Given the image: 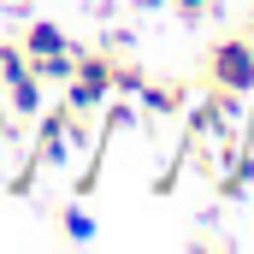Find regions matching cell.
<instances>
[{"mask_svg":"<svg viewBox=\"0 0 254 254\" xmlns=\"http://www.w3.org/2000/svg\"><path fill=\"white\" fill-rule=\"evenodd\" d=\"M60 48H77V42L65 36L60 24H48V18H36V24L18 36V54H24V60H36V54H60Z\"/></svg>","mask_w":254,"mask_h":254,"instance_id":"cell-4","label":"cell"},{"mask_svg":"<svg viewBox=\"0 0 254 254\" xmlns=\"http://www.w3.org/2000/svg\"><path fill=\"white\" fill-rule=\"evenodd\" d=\"M136 6H160V0H136Z\"/></svg>","mask_w":254,"mask_h":254,"instance_id":"cell-10","label":"cell"},{"mask_svg":"<svg viewBox=\"0 0 254 254\" xmlns=\"http://www.w3.org/2000/svg\"><path fill=\"white\" fill-rule=\"evenodd\" d=\"M42 83H71V65H77V48H60V54H36V60H24Z\"/></svg>","mask_w":254,"mask_h":254,"instance_id":"cell-6","label":"cell"},{"mask_svg":"<svg viewBox=\"0 0 254 254\" xmlns=\"http://www.w3.org/2000/svg\"><path fill=\"white\" fill-rule=\"evenodd\" d=\"M113 95V54H83L77 48V65H71V83H65V107L71 113H95L101 101Z\"/></svg>","mask_w":254,"mask_h":254,"instance_id":"cell-1","label":"cell"},{"mask_svg":"<svg viewBox=\"0 0 254 254\" xmlns=\"http://www.w3.org/2000/svg\"><path fill=\"white\" fill-rule=\"evenodd\" d=\"M136 95H142V107H148V113H160V119H172V113H184V107H190V83H142Z\"/></svg>","mask_w":254,"mask_h":254,"instance_id":"cell-5","label":"cell"},{"mask_svg":"<svg viewBox=\"0 0 254 254\" xmlns=\"http://www.w3.org/2000/svg\"><path fill=\"white\" fill-rule=\"evenodd\" d=\"M207 83L237 89V95H254V42L249 36H225V42L207 48Z\"/></svg>","mask_w":254,"mask_h":254,"instance_id":"cell-2","label":"cell"},{"mask_svg":"<svg viewBox=\"0 0 254 254\" xmlns=\"http://www.w3.org/2000/svg\"><path fill=\"white\" fill-rule=\"evenodd\" d=\"M18 6H30V0H18Z\"/></svg>","mask_w":254,"mask_h":254,"instance_id":"cell-11","label":"cell"},{"mask_svg":"<svg viewBox=\"0 0 254 254\" xmlns=\"http://www.w3.org/2000/svg\"><path fill=\"white\" fill-rule=\"evenodd\" d=\"M65 237H77V243H89V237H95V219H89V213H83V207H65Z\"/></svg>","mask_w":254,"mask_h":254,"instance_id":"cell-7","label":"cell"},{"mask_svg":"<svg viewBox=\"0 0 254 254\" xmlns=\"http://www.w3.org/2000/svg\"><path fill=\"white\" fill-rule=\"evenodd\" d=\"M0 83H6V107H12L18 119H36V113H42V77H36L24 60L6 65V71H0Z\"/></svg>","mask_w":254,"mask_h":254,"instance_id":"cell-3","label":"cell"},{"mask_svg":"<svg viewBox=\"0 0 254 254\" xmlns=\"http://www.w3.org/2000/svg\"><path fill=\"white\" fill-rule=\"evenodd\" d=\"M12 60H24V54H18V42H0V71H6Z\"/></svg>","mask_w":254,"mask_h":254,"instance_id":"cell-9","label":"cell"},{"mask_svg":"<svg viewBox=\"0 0 254 254\" xmlns=\"http://www.w3.org/2000/svg\"><path fill=\"white\" fill-rule=\"evenodd\" d=\"M172 12H178L184 24H201V18H213V12H219V0H172Z\"/></svg>","mask_w":254,"mask_h":254,"instance_id":"cell-8","label":"cell"}]
</instances>
